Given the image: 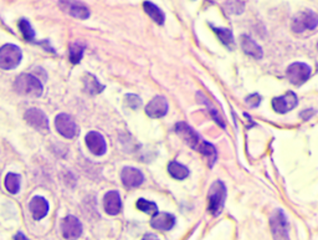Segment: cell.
<instances>
[{"mask_svg":"<svg viewBox=\"0 0 318 240\" xmlns=\"http://www.w3.org/2000/svg\"><path fill=\"white\" fill-rule=\"evenodd\" d=\"M176 133L180 137L181 140L184 141L188 146H189L192 149H195L199 153L203 154L205 158H207L208 163H209V167H212L216 162V158H218V153H216V148L209 143L208 141L203 140L200 136H199L198 132H195L194 129L190 127L189 125L184 122H178L176 125Z\"/></svg>","mask_w":318,"mask_h":240,"instance_id":"6da1fadb","label":"cell"},{"mask_svg":"<svg viewBox=\"0 0 318 240\" xmlns=\"http://www.w3.org/2000/svg\"><path fill=\"white\" fill-rule=\"evenodd\" d=\"M42 84L37 77L30 74H22L18 76L14 82V91L18 95L28 97H40L42 95Z\"/></svg>","mask_w":318,"mask_h":240,"instance_id":"7a4b0ae2","label":"cell"},{"mask_svg":"<svg viewBox=\"0 0 318 240\" xmlns=\"http://www.w3.org/2000/svg\"><path fill=\"white\" fill-rule=\"evenodd\" d=\"M226 187L221 181H215L208 193V210L212 217L221 214L225 207Z\"/></svg>","mask_w":318,"mask_h":240,"instance_id":"3957f363","label":"cell"},{"mask_svg":"<svg viewBox=\"0 0 318 240\" xmlns=\"http://www.w3.org/2000/svg\"><path fill=\"white\" fill-rule=\"evenodd\" d=\"M270 228L274 240H290V225L283 210L275 209L271 213Z\"/></svg>","mask_w":318,"mask_h":240,"instance_id":"277c9868","label":"cell"},{"mask_svg":"<svg viewBox=\"0 0 318 240\" xmlns=\"http://www.w3.org/2000/svg\"><path fill=\"white\" fill-rule=\"evenodd\" d=\"M22 59L21 49L17 45L6 44L0 48V69L13 70L19 66Z\"/></svg>","mask_w":318,"mask_h":240,"instance_id":"5b68a950","label":"cell"},{"mask_svg":"<svg viewBox=\"0 0 318 240\" xmlns=\"http://www.w3.org/2000/svg\"><path fill=\"white\" fill-rule=\"evenodd\" d=\"M318 26V17L312 10H303L297 13L292 19V30L295 33H304L307 30H315Z\"/></svg>","mask_w":318,"mask_h":240,"instance_id":"8992f818","label":"cell"},{"mask_svg":"<svg viewBox=\"0 0 318 240\" xmlns=\"http://www.w3.org/2000/svg\"><path fill=\"white\" fill-rule=\"evenodd\" d=\"M287 78L291 84L300 86L307 81L311 76V67L304 62H293L287 67Z\"/></svg>","mask_w":318,"mask_h":240,"instance_id":"52a82bcc","label":"cell"},{"mask_svg":"<svg viewBox=\"0 0 318 240\" xmlns=\"http://www.w3.org/2000/svg\"><path fill=\"white\" fill-rule=\"evenodd\" d=\"M24 120L28 125L36 129V131L46 133L49 131V120L44 112L39 109H30L25 112Z\"/></svg>","mask_w":318,"mask_h":240,"instance_id":"ba28073f","label":"cell"},{"mask_svg":"<svg viewBox=\"0 0 318 240\" xmlns=\"http://www.w3.org/2000/svg\"><path fill=\"white\" fill-rule=\"evenodd\" d=\"M60 8L76 19L86 20L89 18V9L78 0H60Z\"/></svg>","mask_w":318,"mask_h":240,"instance_id":"9c48e42d","label":"cell"},{"mask_svg":"<svg viewBox=\"0 0 318 240\" xmlns=\"http://www.w3.org/2000/svg\"><path fill=\"white\" fill-rule=\"evenodd\" d=\"M61 233L67 240L78 239L82 234V224L73 215H67L61 222Z\"/></svg>","mask_w":318,"mask_h":240,"instance_id":"30bf717a","label":"cell"},{"mask_svg":"<svg viewBox=\"0 0 318 240\" xmlns=\"http://www.w3.org/2000/svg\"><path fill=\"white\" fill-rule=\"evenodd\" d=\"M299 105V98H297L296 93L292 91H288L285 95L275 97L272 100V109L276 111L277 113H287L291 110Z\"/></svg>","mask_w":318,"mask_h":240,"instance_id":"8fae6325","label":"cell"},{"mask_svg":"<svg viewBox=\"0 0 318 240\" xmlns=\"http://www.w3.org/2000/svg\"><path fill=\"white\" fill-rule=\"evenodd\" d=\"M56 131L65 138H72L76 134V123L73 118L67 113H60L55 120Z\"/></svg>","mask_w":318,"mask_h":240,"instance_id":"7c38bea8","label":"cell"},{"mask_svg":"<svg viewBox=\"0 0 318 240\" xmlns=\"http://www.w3.org/2000/svg\"><path fill=\"white\" fill-rule=\"evenodd\" d=\"M168 102L163 96H156L149 101V104L145 106V113L151 118H162L167 115Z\"/></svg>","mask_w":318,"mask_h":240,"instance_id":"4fadbf2b","label":"cell"},{"mask_svg":"<svg viewBox=\"0 0 318 240\" xmlns=\"http://www.w3.org/2000/svg\"><path fill=\"white\" fill-rule=\"evenodd\" d=\"M121 179L124 187L137 188L144 182V176L137 168L124 167L121 172Z\"/></svg>","mask_w":318,"mask_h":240,"instance_id":"5bb4252c","label":"cell"},{"mask_svg":"<svg viewBox=\"0 0 318 240\" xmlns=\"http://www.w3.org/2000/svg\"><path fill=\"white\" fill-rule=\"evenodd\" d=\"M86 145L91 153H93L95 156H102L107 151L105 137L96 131H91L86 134Z\"/></svg>","mask_w":318,"mask_h":240,"instance_id":"9a60e30c","label":"cell"},{"mask_svg":"<svg viewBox=\"0 0 318 240\" xmlns=\"http://www.w3.org/2000/svg\"><path fill=\"white\" fill-rule=\"evenodd\" d=\"M176 225V217L169 213H157L151 221V226L156 230L168 232Z\"/></svg>","mask_w":318,"mask_h":240,"instance_id":"2e32d148","label":"cell"},{"mask_svg":"<svg viewBox=\"0 0 318 240\" xmlns=\"http://www.w3.org/2000/svg\"><path fill=\"white\" fill-rule=\"evenodd\" d=\"M104 208L107 214L117 215L122 210V201L117 190H109L104 198Z\"/></svg>","mask_w":318,"mask_h":240,"instance_id":"e0dca14e","label":"cell"},{"mask_svg":"<svg viewBox=\"0 0 318 240\" xmlns=\"http://www.w3.org/2000/svg\"><path fill=\"white\" fill-rule=\"evenodd\" d=\"M29 209L35 221H41L49 213V203L42 197H34L29 203Z\"/></svg>","mask_w":318,"mask_h":240,"instance_id":"ac0fdd59","label":"cell"},{"mask_svg":"<svg viewBox=\"0 0 318 240\" xmlns=\"http://www.w3.org/2000/svg\"><path fill=\"white\" fill-rule=\"evenodd\" d=\"M241 48H243L244 53L246 55L251 56L254 59L260 60L264 55L261 46L256 41H254L251 37H247V35H241Z\"/></svg>","mask_w":318,"mask_h":240,"instance_id":"d6986e66","label":"cell"},{"mask_svg":"<svg viewBox=\"0 0 318 240\" xmlns=\"http://www.w3.org/2000/svg\"><path fill=\"white\" fill-rule=\"evenodd\" d=\"M143 9H144L145 14L148 15L153 21H156L158 25H163L165 20V15L156 4L151 3V1H144L143 3Z\"/></svg>","mask_w":318,"mask_h":240,"instance_id":"ffe728a7","label":"cell"},{"mask_svg":"<svg viewBox=\"0 0 318 240\" xmlns=\"http://www.w3.org/2000/svg\"><path fill=\"white\" fill-rule=\"evenodd\" d=\"M196 97H198V100L200 101L201 104L204 105V106L207 107V110L209 111V113L212 115V117L214 118V121L216 123H218L219 126H220L221 129H225V122H224V118L221 117V115L219 113V111L216 109H215L214 106H212V104L210 102L209 100H208V97L205 95H204L203 92H200L199 91L198 93H196Z\"/></svg>","mask_w":318,"mask_h":240,"instance_id":"44dd1931","label":"cell"},{"mask_svg":"<svg viewBox=\"0 0 318 240\" xmlns=\"http://www.w3.org/2000/svg\"><path fill=\"white\" fill-rule=\"evenodd\" d=\"M84 89L89 95H97V93H101L104 91L105 86L100 84V81L95 76L91 75V74H86L84 76Z\"/></svg>","mask_w":318,"mask_h":240,"instance_id":"7402d4cb","label":"cell"},{"mask_svg":"<svg viewBox=\"0 0 318 240\" xmlns=\"http://www.w3.org/2000/svg\"><path fill=\"white\" fill-rule=\"evenodd\" d=\"M168 172L174 179H178V181H183L189 176V169L177 161H172L168 165Z\"/></svg>","mask_w":318,"mask_h":240,"instance_id":"603a6c76","label":"cell"},{"mask_svg":"<svg viewBox=\"0 0 318 240\" xmlns=\"http://www.w3.org/2000/svg\"><path fill=\"white\" fill-rule=\"evenodd\" d=\"M85 51V45L82 42L77 41L73 42L70 46V51H69V56H70V61L72 64H78L81 61L82 56H84Z\"/></svg>","mask_w":318,"mask_h":240,"instance_id":"cb8c5ba5","label":"cell"},{"mask_svg":"<svg viewBox=\"0 0 318 240\" xmlns=\"http://www.w3.org/2000/svg\"><path fill=\"white\" fill-rule=\"evenodd\" d=\"M20 178L19 174L17 173H8L5 178V188L11 194H17L20 189Z\"/></svg>","mask_w":318,"mask_h":240,"instance_id":"d4e9b609","label":"cell"},{"mask_svg":"<svg viewBox=\"0 0 318 240\" xmlns=\"http://www.w3.org/2000/svg\"><path fill=\"white\" fill-rule=\"evenodd\" d=\"M136 207H137L138 210L143 213H147L149 215H156L158 212V207L154 202L147 201V199H138L137 203H136Z\"/></svg>","mask_w":318,"mask_h":240,"instance_id":"484cf974","label":"cell"},{"mask_svg":"<svg viewBox=\"0 0 318 240\" xmlns=\"http://www.w3.org/2000/svg\"><path fill=\"white\" fill-rule=\"evenodd\" d=\"M214 33L218 35V37L220 39V41L223 42L226 46H231L234 44V37H232L231 30L229 29H221V28H212Z\"/></svg>","mask_w":318,"mask_h":240,"instance_id":"4316f807","label":"cell"},{"mask_svg":"<svg viewBox=\"0 0 318 240\" xmlns=\"http://www.w3.org/2000/svg\"><path fill=\"white\" fill-rule=\"evenodd\" d=\"M19 29H20V31H21L24 39L28 40V41H31V40L34 39V37H35V33H34L33 28H31V25H30V22H29L28 20H25V19L20 20Z\"/></svg>","mask_w":318,"mask_h":240,"instance_id":"83f0119b","label":"cell"},{"mask_svg":"<svg viewBox=\"0 0 318 240\" xmlns=\"http://www.w3.org/2000/svg\"><path fill=\"white\" fill-rule=\"evenodd\" d=\"M124 100H126L127 106L133 110H137L138 107H141V105H142V100H141L137 95H132V93L131 95H126Z\"/></svg>","mask_w":318,"mask_h":240,"instance_id":"f1b7e54d","label":"cell"},{"mask_svg":"<svg viewBox=\"0 0 318 240\" xmlns=\"http://www.w3.org/2000/svg\"><path fill=\"white\" fill-rule=\"evenodd\" d=\"M261 102V97H260L257 93H254V95H250L246 97V104L250 107H257Z\"/></svg>","mask_w":318,"mask_h":240,"instance_id":"f546056e","label":"cell"},{"mask_svg":"<svg viewBox=\"0 0 318 240\" xmlns=\"http://www.w3.org/2000/svg\"><path fill=\"white\" fill-rule=\"evenodd\" d=\"M142 240H159V238L157 237L156 234H152V233H148V234H145L144 237L142 238Z\"/></svg>","mask_w":318,"mask_h":240,"instance_id":"4dcf8cb0","label":"cell"},{"mask_svg":"<svg viewBox=\"0 0 318 240\" xmlns=\"http://www.w3.org/2000/svg\"><path fill=\"white\" fill-rule=\"evenodd\" d=\"M14 240H29L25 235L22 234V233H18L17 235L14 237Z\"/></svg>","mask_w":318,"mask_h":240,"instance_id":"1f68e13d","label":"cell"},{"mask_svg":"<svg viewBox=\"0 0 318 240\" xmlns=\"http://www.w3.org/2000/svg\"><path fill=\"white\" fill-rule=\"evenodd\" d=\"M317 48H318V44H317Z\"/></svg>","mask_w":318,"mask_h":240,"instance_id":"d6a6232c","label":"cell"}]
</instances>
